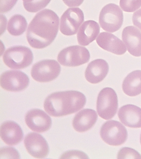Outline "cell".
I'll return each instance as SVG.
<instances>
[{"instance_id":"6da1fadb","label":"cell","mask_w":141,"mask_h":159,"mask_svg":"<svg viewBox=\"0 0 141 159\" xmlns=\"http://www.w3.org/2000/svg\"><path fill=\"white\" fill-rule=\"evenodd\" d=\"M60 20L54 11L46 9L37 13L28 26L26 34L31 47L42 49L50 45L57 35Z\"/></svg>"},{"instance_id":"7a4b0ae2","label":"cell","mask_w":141,"mask_h":159,"mask_svg":"<svg viewBox=\"0 0 141 159\" xmlns=\"http://www.w3.org/2000/svg\"><path fill=\"white\" fill-rule=\"evenodd\" d=\"M86 101L85 95L77 91L55 92L46 99L44 108L51 116H63L79 111L84 107Z\"/></svg>"},{"instance_id":"3957f363","label":"cell","mask_w":141,"mask_h":159,"mask_svg":"<svg viewBox=\"0 0 141 159\" xmlns=\"http://www.w3.org/2000/svg\"><path fill=\"white\" fill-rule=\"evenodd\" d=\"M33 54L28 47L14 46L8 48L3 55L6 66L13 69H22L30 66L33 61Z\"/></svg>"},{"instance_id":"277c9868","label":"cell","mask_w":141,"mask_h":159,"mask_svg":"<svg viewBox=\"0 0 141 159\" xmlns=\"http://www.w3.org/2000/svg\"><path fill=\"white\" fill-rule=\"evenodd\" d=\"M123 13L118 5L109 3L103 7L99 16V23L101 28L107 32L113 33L122 27Z\"/></svg>"},{"instance_id":"5b68a950","label":"cell","mask_w":141,"mask_h":159,"mask_svg":"<svg viewBox=\"0 0 141 159\" xmlns=\"http://www.w3.org/2000/svg\"><path fill=\"white\" fill-rule=\"evenodd\" d=\"M96 109L99 116L105 120L112 119L118 109L117 94L111 88H105L99 93Z\"/></svg>"},{"instance_id":"8992f818","label":"cell","mask_w":141,"mask_h":159,"mask_svg":"<svg viewBox=\"0 0 141 159\" xmlns=\"http://www.w3.org/2000/svg\"><path fill=\"white\" fill-rule=\"evenodd\" d=\"M90 58V53L87 48L75 45L62 50L58 54L57 60L65 66L76 67L87 63Z\"/></svg>"},{"instance_id":"52a82bcc","label":"cell","mask_w":141,"mask_h":159,"mask_svg":"<svg viewBox=\"0 0 141 159\" xmlns=\"http://www.w3.org/2000/svg\"><path fill=\"white\" fill-rule=\"evenodd\" d=\"M100 135L104 141L112 146L124 143L127 138V131L121 123L115 120L106 121L102 125Z\"/></svg>"},{"instance_id":"ba28073f","label":"cell","mask_w":141,"mask_h":159,"mask_svg":"<svg viewBox=\"0 0 141 159\" xmlns=\"http://www.w3.org/2000/svg\"><path fill=\"white\" fill-rule=\"evenodd\" d=\"M61 67L54 60H44L33 65L31 70L32 78L37 81L46 83L56 79L60 74Z\"/></svg>"},{"instance_id":"9c48e42d","label":"cell","mask_w":141,"mask_h":159,"mask_svg":"<svg viewBox=\"0 0 141 159\" xmlns=\"http://www.w3.org/2000/svg\"><path fill=\"white\" fill-rule=\"evenodd\" d=\"M84 19V13L81 9L79 7L68 8L60 17V32L66 36L76 34Z\"/></svg>"},{"instance_id":"30bf717a","label":"cell","mask_w":141,"mask_h":159,"mask_svg":"<svg viewBox=\"0 0 141 159\" xmlns=\"http://www.w3.org/2000/svg\"><path fill=\"white\" fill-rule=\"evenodd\" d=\"M29 83V77L21 71H7L0 77L1 87L8 91L16 92L24 90L28 87Z\"/></svg>"},{"instance_id":"8fae6325","label":"cell","mask_w":141,"mask_h":159,"mask_svg":"<svg viewBox=\"0 0 141 159\" xmlns=\"http://www.w3.org/2000/svg\"><path fill=\"white\" fill-rule=\"evenodd\" d=\"M24 144L28 152L36 158H44L49 153V146L46 140L39 134H28L24 138Z\"/></svg>"},{"instance_id":"7c38bea8","label":"cell","mask_w":141,"mask_h":159,"mask_svg":"<svg viewBox=\"0 0 141 159\" xmlns=\"http://www.w3.org/2000/svg\"><path fill=\"white\" fill-rule=\"evenodd\" d=\"M28 127L38 133L47 131L51 127V118L46 113L39 109H33L28 112L25 118Z\"/></svg>"},{"instance_id":"4fadbf2b","label":"cell","mask_w":141,"mask_h":159,"mask_svg":"<svg viewBox=\"0 0 141 159\" xmlns=\"http://www.w3.org/2000/svg\"><path fill=\"white\" fill-rule=\"evenodd\" d=\"M122 41L132 55L141 57V32L133 26L125 27L122 30Z\"/></svg>"},{"instance_id":"5bb4252c","label":"cell","mask_w":141,"mask_h":159,"mask_svg":"<svg viewBox=\"0 0 141 159\" xmlns=\"http://www.w3.org/2000/svg\"><path fill=\"white\" fill-rule=\"evenodd\" d=\"M96 42L102 49L117 55H122L127 51L123 42L111 33L101 32L96 39Z\"/></svg>"},{"instance_id":"9a60e30c","label":"cell","mask_w":141,"mask_h":159,"mask_svg":"<svg viewBox=\"0 0 141 159\" xmlns=\"http://www.w3.org/2000/svg\"><path fill=\"white\" fill-rule=\"evenodd\" d=\"M108 71V64L105 60L95 59L88 65L85 72V78L89 83L97 84L104 80Z\"/></svg>"},{"instance_id":"2e32d148","label":"cell","mask_w":141,"mask_h":159,"mask_svg":"<svg viewBox=\"0 0 141 159\" xmlns=\"http://www.w3.org/2000/svg\"><path fill=\"white\" fill-rule=\"evenodd\" d=\"M1 139L7 145H15L21 142L23 138V130L15 122L7 121L0 128Z\"/></svg>"},{"instance_id":"e0dca14e","label":"cell","mask_w":141,"mask_h":159,"mask_svg":"<svg viewBox=\"0 0 141 159\" xmlns=\"http://www.w3.org/2000/svg\"><path fill=\"white\" fill-rule=\"evenodd\" d=\"M119 119L125 125L130 128H141V109L133 104H127L120 108Z\"/></svg>"},{"instance_id":"ac0fdd59","label":"cell","mask_w":141,"mask_h":159,"mask_svg":"<svg viewBox=\"0 0 141 159\" xmlns=\"http://www.w3.org/2000/svg\"><path fill=\"white\" fill-rule=\"evenodd\" d=\"M98 115L95 110L92 109H83L74 117L73 126L78 132H85L90 130L97 121Z\"/></svg>"},{"instance_id":"d6986e66","label":"cell","mask_w":141,"mask_h":159,"mask_svg":"<svg viewBox=\"0 0 141 159\" xmlns=\"http://www.w3.org/2000/svg\"><path fill=\"white\" fill-rule=\"evenodd\" d=\"M100 27L96 21L89 20L84 22L77 34L78 42L80 45L86 46L95 41L100 33Z\"/></svg>"},{"instance_id":"ffe728a7","label":"cell","mask_w":141,"mask_h":159,"mask_svg":"<svg viewBox=\"0 0 141 159\" xmlns=\"http://www.w3.org/2000/svg\"><path fill=\"white\" fill-rule=\"evenodd\" d=\"M122 90L126 95L136 96L141 93V70H136L130 73L124 80Z\"/></svg>"},{"instance_id":"44dd1931","label":"cell","mask_w":141,"mask_h":159,"mask_svg":"<svg viewBox=\"0 0 141 159\" xmlns=\"http://www.w3.org/2000/svg\"><path fill=\"white\" fill-rule=\"evenodd\" d=\"M28 22L25 17L17 14L12 16L8 21L7 30L12 35L19 36L25 32Z\"/></svg>"},{"instance_id":"7402d4cb","label":"cell","mask_w":141,"mask_h":159,"mask_svg":"<svg viewBox=\"0 0 141 159\" xmlns=\"http://www.w3.org/2000/svg\"><path fill=\"white\" fill-rule=\"evenodd\" d=\"M51 0H33L30 2H23L24 8L30 12H36L46 7Z\"/></svg>"},{"instance_id":"603a6c76","label":"cell","mask_w":141,"mask_h":159,"mask_svg":"<svg viewBox=\"0 0 141 159\" xmlns=\"http://www.w3.org/2000/svg\"><path fill=\"white\" fill-rule=\"evenodd\" d=\"M120 6L125 12H134L141 7V0H120Z\"/></svg>"},{"instance_id":"cb8c5ba5","label":"cell","mask_w":141,"mask_h":159,"mask_svg":"<svg viewBox=\"0 0 141 159\" xmlns=\"http://www.w3.org/2000/svg\"><path fill=\"white\" fill-rule=\"evenodd\" d=\"M118 159H141V155L134 149L130 148H122L119 151Z\"/></svg>"},{"instance_id":"d4e9b609","label":"cell","mask_w":141,"mask_h":159,"mask_svg":"<svg viewBox=\"0 0 141 159\" xmlns=\"http://www.w3.org/2000/svg\"><path fill=\"white\" fill-rule=\"evenodd\" d=\"M1 159L3 158H20V155L14 148L6 147L1 149L0 152Z\"/></svg>"},{"instance_id":"484cf974","label":"cell","mask_w":141,"mask_h":159,"mask_svg":"<svg viewBox=\"0 0 141 159\" xmlns=\"http://www.w3.org/2000/svg\"><path fill=\"white\" fill-rule=\"evenodd\" d=\"M60 158H87L88 157L82 151L70 150L66 152L61 155Z\"/></svg>"},{"instance_id":"4316f807","label":"cell","mask_w":141,"mask_h":159,"mask_svg":"<svg viewBox=\"0 0 141 159\" xmlns=\"http://www.w3.org/2000/svg\"><path fill=\"white\" fill-rule=\"evenodd\" d=\"M18 0H0V12L4 13L10 11Z\"/></svg>"},{"instance_id":"83f0119b","label":"cell","mask_w":141,"mask_h":159,"mask_svg":"<svg viewBox=\"0 0 141 159\" xmlns=\"http://www.w3.org/2000/svg\"><path fill=\"white\" fill-rule=\"evenodd\" d=\"M132 20L133 25L141 31V8L133 13Z\"/></svg>"},{"instance_id":"f1b7e54d","label":"cell","mask_w":141,"mask_h":159,"mask_svg":"<svg viewBox=\"0 0 141 159\" xmlns=\"http://www.w3.org/2000/svg\"><path fill=\"white\" fill-rule=\"evenodd\" d=\"M63 1L68 7H78L83 2L84 0H63Z\"/></svg>"},{"instance_id":"f546056e","label":"cell","mask_w":141,"mask_h":159,"mask_svg":"<svg viewBox=\"0 0 141 159\" xmlns=\"http://www.w3.org/2000/svg\"><path fill=\"white\" fill-rule=\"evenodd\" d=\"M23 2H31V1H33V0H23Z\"/></svg>"},{"instance_id":"4dcf8cb0","label":"cell","mask_w":141,"mask_h":159,"mask_svg":"<svg viewBox=\"0 0 141 159\" xmlns=\"http://www.w3.org/2000/svg\"><path fill=\"white\" fill-rule=\"evenodd\" d=\"M140 143L141 144V136H140Z\"/></svg>"}]
</instances>
